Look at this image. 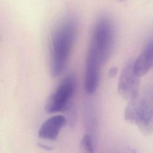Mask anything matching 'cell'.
Segmentation results:
<instances>
[{"label":"cell","instance_id":"cell-1","mask_svg":"<svg viewBox=\"0 0 153 153\" xmlns=\"http://www.w3.org/2000/svg\"><path fill=\"white\" fill-rule=\"evenodd\" d=\"M76 24L73 18L66 17L54 28L50 40V71L59 76L65 69L74 46Z\"/></svg>","mask_w":153,"mask_h":153},{"label":"cell","instance_id":"cell-2","mask_svg":"<svg viewBox=\"0 0 153 153\" xmlns=\"http://www.w3.org/2000/svg\"><path fill=\"white\" fill-rule=\"evenodd\" d=\"M115 42V28L110 17L102 16L96 21L92 32L87 58L101 66L110 57Z\"/></svg>","mask_w":153,"mask_h":153},{"label":"cell","instance_id":"cell-3","mask_svg":"<svg viewBox=\"0 0 153 153\" xmlns=\"http://www.w3.org/2000/svg\"><path fill=\"white\" fill-rule=\"evenodd\" d=\"M125 118L136 124L146 134L153 131V88H145L140 96L129 101L125 109Z\"/></svg>","mask_w":153,"mask_h":153},{"label":"cell","instance_id":"cell-4","mask_svg":"<svg viewBox=\"0 0 153 153\" xmlns=\"http://www.w3.org/2000/svg\"><path fill=\"white\" fill-rule=\"evenodd\" d=\"M76 88V81L73 75H69L59 83L48 99L45 109L48 113H55L67 109L74 97Z\"/></svg>","mask_w":153,"mask_h":153},{"label":"cell","instance_id":"cell-5","mask_svg":"<svg viewBox=\"0 0 153 153\" xmlns=\"http://www.w3.org/2000/svg\"><path fill=\"white\" fill-rule=\"evenodd\" d=\"M134 60H128L123 68L118 83V92L124 99L129 101L136 99L139 92V78L133 69Z\"/></svg>","mask_w":153,"mask_h":153},{"label":"cell","instance_id":"cell-6","mask_svg":"<svg viewBox=\"0 0 153 153\" xmlns=\"http://www.w3.org/2000/svg\"><path fill=\"white\" fill-rule=\"evenodd\" d=\"M66 123V118L62 115H54L50 117L41 125L38 132L39 137L48 140L56 139Z\"/></svg>","mask_w":153,"mask_h":153},{"label":"cell","instance_id":"cell-7","mask_svg":"<svg viewBox=\"0 0 153 153\" xmlns=\"http://www.w3.org/2000/svg\"><path fill=\"white\" fill-rule=\"evenodd\" d=\"M153 66V38L145 46L144 48L134 60L133 69L139 76L145 75Z\"/></svg>","mask_w":153,"mask_h":153},{"label":"cell","instance_id":"cell-8","mask_svg":"<svg viewBox=\"0 0 153 153\" xmlns=\"http://www.w3.org/2000/svg\"><path fill=\"white\" fill-rule=\"evenodd\" d=\"M101 66L94 61L87 58L85 72V90L88 94H92L97 88L100 81Z\"/></svg>","mask_w":153,"mask_h":153},{"label":"cell","instance_id":"cell-9","mask_svg":"<svg viewBox=\"0 0 153 153\" xmlns=\"http://www.w3.org/2000/svg\"><path fill=\"white\" fill-rule=\"evenodd\" d=\"M82 148L87 153H93L94 148L91 137L88 134H85L81 140Z\"/></svg>","mask_w":153,"mask_h":153},{"label":"cell","instance_id":"cell-10","mask_svg":"<svg viewBox=\"0 0 153 153\" xmlns=\"http://www.w3.org/2000/svg\"><path fill=\"white\" fill-rule=\"evenodd\" d=\"M117 73V68L115 67H114L109 70L108 75L110 77H114L116 75Z\"/></svg>","mask_w":153,"mask_h":153},{"label":"cell","instance_id":"cell-11","mask_svg":"<svg viewBox=\"0 0 153 153\" xmlns=\"http://www.w3.org/2000/svg\"><path fill=\"white\" fill-rule=\"evenodd\" d=\"M118 1H120V2H123V1H125L126 0H118Z\"/></svg>","mask_w":153,"mask_h":153}]
</instances>
